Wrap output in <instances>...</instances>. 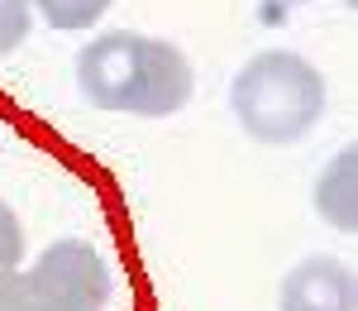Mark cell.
I'll return each mask as SVG.
<instances>
[{
	"label": "cell",
	"instance_id": "ba28073f",
	"mask_svg": "<svg viewBox=\"0 0 358 311\" xmlns=\"http://www.w3.org/2000/svg\"><path fill=\"white\" fill-rule=\"evenodd\" d=\"M20 263H24V226L0 201V273H20Z\"/></svg>",
	"mask_w": 358,
	"mask_h": 311
},
{
	"label": "cell",
	"instance_id": "3957f363",
	"mask_svg": "<svg viewBox=\"0 0 358 311\" xmlns=\"http://www.w3.org/2000/svg\"><path fill=\"white\" fill-rule=\"evenodd\" d=\"M20 278L34 311H106L115 292L110 258L77 235L53 240Z\"/></svg>",
	"mask_w": 358,
	"mask_h": 311
},
{
	"label": "cell",
	"instance_id": "30bf717a",
	"mask_svg": "<svg viewBox=\"0 0 358 311\" xmlns=\"http://www.w3.org/2000/svg\"><path fill=\"white\" fill-rule=\"evenodd\" d=\"M277 5H310V0H277Z\"/></svg>",
	"mask_w": 358,
	"mask_h": 311
},
{
	"label": "cell",
	"instance_id": "9c48e42d",
	"mask_svg": "<svg viewBox=\"0 0 358 311\" xmlns=\"http://www.w3.org/2000/svg\"><path fill=\"white\" fill-rule=\"evenodd\" d=\"M0 311H34L20 273H0Z\"/></svg>",
	"mask_w": 358,
	"mask_h": 311
},
{
	"label": "cell",
	"instance_id": "7a4b0ae2",
	"mask_svg": "<svg viewBox=\"0 0 358 311\" xmlns=\"http://www.w3.org/2000/svg\"><path fill=\"white\" fill-rule=\"evenodd\" d=\"M229 111L253 144H301L330 111L325 72L296 48H258L229 82Z\"/></svg>",
	"mask_w": 358,
	"mask_h": 311
},
{
	"label": "cell",
	"instance_id": "5b68a950",
	"mask_svg": "<svg viewBox=\"0 0 358 311\" xmlns=\"http://www.w3.org/2000/svg\"><path fill=\"white\" fill-rule=\"evenodd\" d=\"M310 206H315L320 226H330L334 235H354L358 230V148L354 144L330 153V163L315 172Z\"/></svg>",
	"mask_w": 358,
	"mask_h": 311
},
{
	"label": "cell",
	"instance_id": "6da1fadb",
	"mask_svg": "<svg viewBox=\"0 0 358 311\" xmlns=\"http://www.w3.org/2000/svg\"><path fill=\"white\" fill-rule=\"evenodd\" d=\"M77 91L91 111L167 120L196 96V67L172 39L138 29H101L77 48Z\"/></svg>",
	"mask_w": 358,
	"mask_h": 311
},
{
	"label": "cell",
	"instance_id": "8992f818",
	"mask_svg": "<svg viewBox=\"0 0 358 311\" xmlns=\"http://www.w3.org/2000/svg\"><path fill=\"white\" fill-rule=\"evenodd\" d=\"M115 0H34V15L57 34H86L106 20Z\"/></svg>",
	"mask_w": 358,
	"mask_h": 311
},
{
	"label": "cell",
	"instance_id": "8fae6325",
	"mask_svg": "<svg viewBox=\"0 0 358 311\" xmlns=\"http://www.w3.org/2000/svg\"><path fill=\"white\" fill-rule=\"evenodd\" d=\"M354 5H358V0H344V10H354Z\"/></svg>",
	"mask_w": 358,
	"mask_h": 311
},
{
	"label": "cell",
	"instance_id": "52a82bcc",
	"mask_svg": "<svg viewBox=\"0 0 358 311\" xmlns=\"http://www.w3.org/2000/svg\"><path fill=\"white\" fill-rule=\"evenodd\" d=\"M34 29V0H0V57H10Z\"/></svg>",
	"mask_w": 358,
	"mask_h": 311
},
{
	"label": "cell",
	"instance_id": "277c9868",
	"mask_svg": "<svg viewBox=\"0 0 358 311\" xmlns=\"http://www.w3.org/2000/svg\"><path fill=\"white\" fill-rule=\"evenodd\" d=\"M277 311H358L354 268L330 254H306L282 273Z\"/></svg>",
	"mask_w": 358,
	"mask_h": 311
}]
</instances>
